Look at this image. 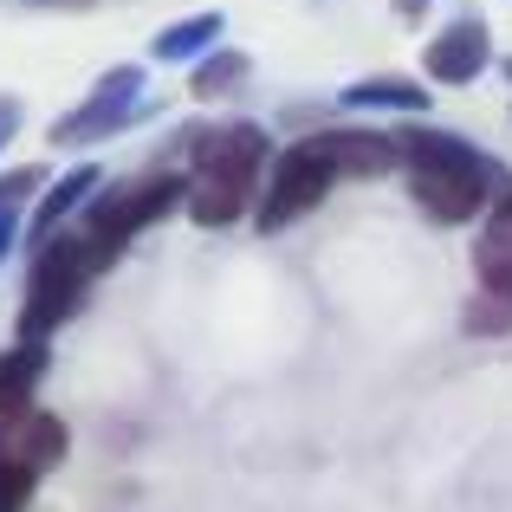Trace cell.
Wrapping results in <instances>:
<instances>
[{
    "mask_svg": "<svg viewBox=\"0 0 512 512\" xmlns=\"http://www.w3.org/2000/svg\"><path fill=\"white\" fill-rule=\"evenodd\" d=\"M396 150H402V169H409V201L441 227L487 221V201H500L512 188V182H500V169L467 137H454V130L409 124V130H396Z\"/></svg>",
    "mask_w": 512,
    "mask_h": 512,
    "instance_id": "1",
    "label": "cell"
},
{
    "mask_svg": "<svg viewBox=\"0 0 512 512\" xmlns=\"http://www.w3.org/2000/svg\"><path fill=\"white\" fill-rule=\"evenodd\" d=\"M260 169H273V143H266L260 124H221L208 143H201L195 169H188V221L195 227H234L247 214L253 188H260Z\"/></svg>",
    "mask_w": 512,
    "mask_h": 512,
    "instance_id": "2",
    "label": "cell"
},
{
    "mask_svg": "<svg viewBox=\"0 0 512 512\" xmlns=\"http://www.w3.org/2000/svg\"><path fill=\"white\" fill-rule=\"evenodd\" d=\"M98 273L85 234H59L33 253V279H26V305H20V344H46L65 318L85 305V286Z\"/></svg>",
    "mask_w": 512,
    "mask_h": 512,
    "instance_id": "3",
    "label": "cell"
},
{
    "mask_svg": "<svg viewBox=\"0 0 512 512\" xmlns=\"http://www.w3.org/2000/svg\"><path fill=\"white\" fill-rule=\"evenodd\" d=\"M175 201H188V175H175V169L137 175V182H124V188H111V195L91 201L78 234H85V247H91V260H98V273H104V266H111L150 221H163Z\"/></svg>",
    "mask_w": 512,
    "mask_h": 512,
    "instance_id": "4",
    "label": "cell"
},
{
    "mask_svg": "<svg viewBox=\"0 0 512 512\" xmlns=\"http://www.w3.org/2000/svg\"><path fill=\"white\" fill-rule=\"evenodd\" d=\"M331 182H338V169H331V156L318 150V137L279 150L273 169H266V195H260L253 227H260V234H286L292 221H305V214L331 195Z\"/></svg>",
    "mask_w": 512,
    "mask_h": 512,
    "instance_id": "5",
    "label": "cell"
},
{
    "mask_svg": "<svg viewBox=\"0 0 512 512\" xmlns=\"http://www.w3.org/2000/svg\"><path fill=\"white\" fill-rule=\"evenodd\" d=\"M137 98H143V72H111L85 104H78V117L52 124V143H98V137H111V130L137 124L143 117Z\"/></svg>",
    "mask_w": 512,
    "mask_h": 512,
    "instance_id": "6",
    "label": "cell"
},
{
    "mask_svg": "<svg viewBox=\"0 0 512 512\" xmlns=\"http://www.w3.org/2000/svg\"><path fill=\"white\" fill-rule=\"evenodd\" d=\"M487 59H493V33H487L480 13L448 20L435 39H428V52H422V65H428L435 85H474V78L487 72Z\"/></svg>",
    "mask_w": 512,
    "mask_h": 512,
    "instance_id": "7",
    "label": "cell"
},
{
    "mask_svg": "<svg viewBox=\"0 0 512 512\" xmlns=\"http://www.w3.org/2000/svg\"><path fill=\"white\" fill-rule=\"evenodd\" d=\"M318 150L331 156V169H338V175H357V182H376V175L402 169V150H396L389 130H350L344 124V130H325Z\"/></svg>",
    "mask_w": 512,
    "mask_h": 512,
    "instance_id": "8",
    "label": "cell"
},
{
    "mask_svg": "<svg viewBox=\"0 0 512 512\" xmlns=\"http://www.w3.org/2000/svg\"><path fill=\"white\" fill-rule=\"evenodd\" d=\"M0 461L26 467V474L39 480L52 461H65V422H59V415H46V409H26L13 428H0Z\"/></svg>",
    "mask_w": 512,
    "mask_h": 512,
    "instance_id": "9",
    "label": "cell"
},
{
    "mask_svg": "<svg viewBox=\"0 0 512 512\" xmlns=\"http://www.w3.org/2000/svg\"><path fill=\"white\" fill-rule=\"evenodd\" d=\"M52 363L46 344H13L0 357V428H13L26 409H33V389H39V370Z\"/></svg>",
    "mask_w": 512,
    "mask_h": 512,
    "instance_id": "10",
    "label": "cell"
},
{
    "mask_svg": "<svg viewBox=\"0 0 512 512\" xmlns=\"http://www.w3.org/2000/svg\"><path fill=\"white\" fill-rule=\"evenodd\" d=\"M480 292H512V188L487 208V227H480Z\"/></svg>",
    "mask_w": 512,
    "mask_h": 512,
    "instance_id": "11",
    "label": "cell"
},
{
    "mask_svg": "<svg viewBox=\"0 0 512 512\" xmlns=\"http://www.w3.org/2000/svg\"><path fill=\"white\" fill-rule=\"evenodd\" d=\"M91 188H98V169H72L65 182H52V195H46V201L33 208V227H26V240H33V253L46 247V240H59V221H65L72 208H85V201H91Z\"/></svg>",
    "mask_w": 512,
    "mask_h": 512,
    "instance_id": "12",
    "label": "cell"
},
{
    "mask_svg": "<svg viewBox=\"0 0 512 512\" xmlns=\"http://www.w3.org/2000/svg\"><path fill=\"white\" fill-rule=\"evenodd\" d=\"M221 13H195V20L169 26V33H156V59H208V46L221 39Z\"/></svg>",
    "mask_w": 512,
    "mask_h": 512,
    "instance_id": "13",
    "label": "cell"
},
{
    "mask_svg": "<svg viewBox=\"0 0 512 512\" xmlns=\"http://www.w3.org/2000/svg\"><path fill=\"white\" fill-rule=\"evenodd\" d=\"M344 104L370 111V104H396V111H428V91L409 85V78H363V85H344Z\"/></svg>",
    "mask_w": 512,
    "mask_h": 512,
    "instance_id": "14",
    "label": "cell"
},
{
    "mask_svg": "<svg viewBox=\"0 0 512 512\" xmlns=\"http://www.w3.org/2000/svg\"><path fill=\"white\" fill-rule=\"evenodd\" d=\"M240 78H247V52H208V59L195 65V78H188V91H195V98H227Z\"/></svg>",
    "mask_w": 512,
    "mask_h": 512,
    "instance_id": "15",
    "label": "cell"
},
{
    "mask_svg": "<svg viewBox=\"0 0 512 512\" xmlns=\"http://www.w3.org/2000/svg\"><path fill=\"white\" fill-rule=\"evenodd\" d=\"M467 331H512V292H480L467 305Z\"/></svg>",
    "mask_w": 512,
    "mask_h": 512,
    "instance_id": "16",
    "label": "cell"
},
{
    "mask_svg": "<svg viewBox=\"0 0 512 512\" xmlns=\"http://www.w3.org/2000/svg\"><path fill=\"white\" fill-rule=\"evenodd\" d=\"M26 500H33V474L0 461V512H26Z\"/></svg>",
    "mask_w": 512,
    "mask_h": 512,
    "instance_id": "17",
    "label": "cell"
},
{
    "mask_svg": "<svg viewBox=\"0 0 512 512\" xmlns=\"http://www.w3.org/2000/svg\"><path fill=\"white\" fill-rule=\"evenodd\" d=\"M33 188H39V175H7V182H0V214H13V201L33 195Z\"/></svg>",
    "mask_w": 512,
    "mask_h": 512,
    "instance_id": "18",
    "label": "cell"
},
{
    "mask_svg": "<svg viewBox=\"0 0 512 512\" xmlns=\"http://www.w3.org/2000/svg\"><path fill=\"white\" fill-rule=\"evenodd\" d=\"M13 130H20V104H13V98H0V150H7V137H13Z\"/></svg>",
    "mask_w": 512,
    "mask_h": 512,
    "instance_id": "19",
    "label": "cell"
},
{
    "mask_svg": "<svg viewBox=\"0 0 512 512\" xmlns=\"http://www.w3.org/2000/svg\"><path fill=\"white\" fill-rule=\"evenodd\" d=\"M13 234H20V221H13V214H0V253L13 247Z\"/></svg>",
    "mask_w": 512,
    "mask_h": 512,
    "instance_id": "20",
    "label": "cell"
},
{
    "mask_svg": "<svg viewBox=\"0 0 512 512\" xmlns=\"http://www.w3.org/2000/svg\"><path fill=\"white\" fill-rule=\"evenodd\" d=\"M506 78H512V59H506Z\"/></svg>",
    "mask_w": 512,
    "mask_h": 512,
    "instance_id": "21",
    "label": "cell"
}]
</instances>
